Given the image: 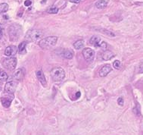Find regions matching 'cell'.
I'll use <instances>...</instances> for the list:
<instances>
[{
  "instance_id": "obj_17",
  "label": "cell",
  "mask_w": 143,
  "mask_h": 135,
  "mask_svg": "<svg viewBox=\"0 0 143 135\" xmlns=\"http://www.w3.org/2000/svg\"><path fill=\"white\" fill-rule=\"evenodd\" d=\"M26 46H27V42H26V41L20 43V45L18 46V48H17L18 52H19L20 54H24V53H25Z\"/></svg>"
},
{
  "instance_id": "obj_14",
  "label": "cell",
  "mask_w": 143,
  "mask_h": 135,
  "mask_svg": "<svg viewBox=\"0 0 143 135\" xmlns=\"http://www.w3.org/2000/svg\"><path fill=\"white\" fill-rule=\"evenodd\" d=\"M64 58L67 59H71L74 56V52L71 50H64L62 52V54Z\"/></svg>"
},
{
  "instance_id": "obj_13",
  "label": "cell",
  "mask_w": 143,
  "mask_h": 135,
  "mask_svg": "<svg viewBox=\"0 0 143 135\" xmlns=\"http://www.w3.org/2000/svg\"><path fill=\"white\" fill-rule=\"evenodd\" d=\"M101 42V39H100L99 37H98V36H93V37L90 39V43H91L93 46H94L99 47Z\"/></svg>"
},
{
  "instance_id": "obj_30",
  "label": "cell",
  "mask_w": 143,
  "mask_h": 135,
  "mask_svg": "<svg viewBox=\"0 0 143 135\" xmlns=\"http://www.w3.org/2000/svg\"><path fill=\"white\" fill-rule=\"evenodd\" d=\"M80 95H81V94H80V92H79V91H78L76 94V98H80Z\"/></svg>"
},
{
  "instance_id": "obj_2",
  "label": "cell",
  "mask_w": 143,
  "mask_h": 135,
  "mask_svg": "<svg viewBox=\"0 0 143 135\" xmlns=\"http://www.w3.org/2000/svg\"><path fill=\"white\" fill-rule=\"evenodd\" d=\"M51 77L54 81H61L65 77V71L61 68H55L51 71Z\"/></svg>"
},
{
  "instance_id": "obj_25",
  "label": "cell",
  "mask_w": 143,
  "mask_h": 135,
  "mask_svg": "<svg viewBox=\"0 0 143 135\" xmlns=\"http://www.w3.org/2000/svg\"><path fill=\"white\" fill-rule=\"evenodd\" d=\"M124 99L122 98V97H120V98H118V103L120 105V106H123L124 105Z\"/></svg>"
},
{
  "instance_id": "obj_20",
  "label": "cell",
  "mask_w": 143,
  "mask_h": 135,
  "mask_svg": "<svg viewBox=\"0 0 143 135\" xmlns=\"http://www.w3.org/2000/svg\"><path fill=\"white\" fill-rule=\"evenodd\" d=\"M7 79H8V75L6 74V72L4 71H0V80L2 81H5Z\"/></svg>"
},
{
  "instance_id": "obj_16",
  "label": "cell",
  "mask_w": 143,
  "mask_h": 135,
  "mask_svg": "<svg viewBox=\"0 0 143 135\" xmlns=\"http://www.w3.org/2000/svg\"><path fill=\"white\" fill-rule=\"evenodd\" d=\"M107 2L105 0H99L96 3H95V6L97 9H105L107 6Z\"/></svg>"
},
{
  "instance_id": "obj_24",
  "label": "cell",
  "mask_w": 143,
  "mask_h": 135,
  "mask_svg": "<svg viewBox=\"0 0 143 135\" xmlns=\"http://www.w3.org/2000/svg\"><path fill=\"white\" fill-rule=\"evenodd\" d=\"M99 47H101L103 50H105L107 49V43L105 42H101L100 46H99Z\"/></svg>"
},
{
  "instance_id": "obj_19",
  "label": "cell",
  "mask_w": 143,
  "mask_h": 135,
  "mask_svg": "<svg viewBox=\"0 0 143 135\" xmlns=\"http://www.w3.org/2000/svg\"><path fill=\"white\" fill-rule=\"evenodd\" d=\"M9 10V5L7 3L0 4V13H5Z\"/></svg>"
},
{
  "instance_id": "obj_28",
  "label": "cell",
  "mask_w": 143,
  "mask_h": 135,
  "mask_svg": "<svg viewBox=\"0 0 143 135\" xmlns=\"http://www.w3.org/2000/svg\"><path fill=\"white\" fill-rule=\"evenodd\" d=\"M70 2H73V3H79L80 2V0H70Z\"/></svg>"
},
{
  "instance_id": "obj_3",
  "label": "cell",
  "mask_w": 143,
  "mask_h": 135,
  "mask_svg": "<svg viewBox=\"0 0 143 135\" xmlns=\"http://www.w3.org/2000/svg\"><path fill=\"white\" fill-rule=\"evenodd\" d=\"M43 36L42 32L40 30H30L26 34V39L29 41H36Z\"/></svg>"
},
{
  "instance_id": "obj_11",
  "label": "cell",
  "mask_w": 143,
  "mask_h": 135,
  "mask_svg": "<svg viewBox=\"0 0 143 135\" xmlns=\"http://www.w3.org/2000/svg\"><path fill=\"white\" fill-rule=\"evenodd\" d=\"M13 76L16 80H22L24 77V71L21 68H19L15 71Z\"/></svg>"
},
{
  "instance_id": "obj_29",
  "label": "cell",
  "mask_w": 143,
  "mask_h": 135,
  "mask_svg": "<svg viewBox=\"0 0 143 135\" xmlns=\"http://www.w3.org/2000/svg\"><path fill=\"white\" fill-rule=\"evenodd\" d=\"M2 27L0 24V39L2 38Z\"/></svg>"
},
{
  "instance_id": "obj_1",
  "label": "cell",
  "mask_w": 143,
  "mask_h": 135,
  "mask_svg": "<svg viewBox=\"0 0 143 135\" xmlns=\"http://www.w3.org/2000/svg\"><path fill=\"white\" fill-rule=\"evenodd\" d=\"M58 40L57 36H49L46 38H44L40 40V46L44 49V50H48L51 47L54 46Z\"/></svg>"
},
{
  "instance_id": "obj_26",
  "label": "cell",
  "mask_w": 143,
  "mask_h": 135,
  "mask_svg": "<svg viewBox=\"0 0 143 135\" xmlns=\"http://www.w3.org/2000/svg\"><path fill=\"white\" fill-rule=\"evenodd\" d=\"M139 68V73H143V61H142V62H140Z\"/></svg>"
},
{
  "instance_id": "obj_27",
  "label": "cell",
  "mask_w": 143,
  "mask_h": 135,
  "mask_svg": "<svg viewBox=\"0 0 143 135\" xmlns=\"http://www.w3.org/2000/svg\"><path fill=\"white\" fill-rule=\"evenodd\" d=\"M31 1L30 0H26L25 2H24V5L27 6V7H29L30 5H31Z\"/></svg>"
},
{
  "instance_id": "obj_12",
  "label": "cell",
  "mask_w": 143,
  "mask_h": 135,
  "mask_svg": "<svg viewBox=\"0 0 143 135\" xmlns=\"http://www.w3.org/2000/svg\"><path fill=\"white\" fill-rule=\"evenodd\" d=\"M114 56V54L109 50H105L102 54V59L105 61H108Z\"/></svg>"
},
{
  "instance_id": "obj_7",
  "label": "cell",
  "mask_w": 143,
  "mask_h": 135,
  "mask_svg": "<svg viewBox=\"0 0 143 135\" xmlns=\"http://www.w3.org/2000/svg\"><path fill=\"white\" fill-rule=\"evenodd\" d=\"M17 88V83L15 81H9L5 86V90L8 93H14Z\"/></svg>"
},
{
  "instance_id": "obj_4",
  "label": "cell",
  "mask_w": 143,
  "mask_h": 135,
  "mask_svg": "<svg viewBox=\"0 0 143 135\" xmlns=\"http://www.w3.org/2000/svg\"><path fill=\"white\" fill-rule=\"evenodd\" d=\"M2 65L9 71H12L17 65V59L15 57H10L2 59Z\"/></svg>"
},
{
  "instance_id": "obj_23",
  "label": "cell",
  "mask_w": 143,
  "mask_h": 135,
  "mask_svg": "<svg viewBox=\"0 0 143 135\" xmlns=\"http://www.w3.org/2000/svg\"><path fill=\"white\" fill-rule=\"evenodd\" d=\"M113 65H114V68H115V69H120V61H118V60H116V61H114V63H113Z\"/></svg>"
},
{
  "instance_id": "obj_10",
  "label": "cell",
  "mask_w": 143,
  "mask_h": 135,
  "mask_svg": "<svg viewBox=\"0 0 143 135\" xmlns=\"http://www.w3.org/2000/svg\"><path fill=\"white\" fill-rule=\"evenodd\" d=\"M36 77H37L38 80L40 81V82L42 84V86H44V87L47 86V81L46 80V77H45V75H44L42 70H39L36 71Z\"/></svg>"
},
{
  "instance_id": "obj_6",
  "label": "cell",
  "mask_w": 143,
  "mask_h": 135,
  "mask_svg": "<svg viewBox=\"0 0 143 135\" xmlns=\"http://www.w3.org/2000/svg\"><path fill=\"white\" fill-rule=\"evenodd\" d=\"M83 55L87 62H92L95 57V52L90 48H86L83 51Z\"/></svg>"
},
{
  "instance_id": "obj_31",
  "label": "cell",
  "mask_w": 143,
  "mask_h": 135,
  "mask_svg": "<svg viewBox=\"0 0 143 135\" xmlns=\"http://www.w3.org/2000/svg\"><path fill=\"white\" fill-rule=\"evenodd\" d=\"M0 90H1V88H0Z\"/></svg>"
},
{
  "instance_id": "obj_15",
  "label": "cell",
  "mask_w": 143,
  "mask_h": 135,
  "mask_svg": "<svg viewBox=\"0 0 143 135\" xmlns=\"http://www.w3.org/2000/svg\"><path fill=\"white\" fill-rule=\"evenodd\" d=\"M11 100H12V99H9V98H7V97H3V98H2L1 102H2V106L4 107L9 108V106H11Z\"/></svg>"
},
{
  "instance_id": "obj_18",
  "label": "cell",
  "mask_w": 143,
  "mask_h": 135,
  "mask_svg": "<svg viewBox=\"0 0 143 135\" xmlns=\"http://www.w3.org/2000/svg\"><path fill=\"white\" fill-rule=\"evenodd\" d=\"M84 46V41L83 40H77L76 42H74V46L76 50H80Z\"/></svg>"
},
{
  "instance_id": "obj_9",
  "label": "cell",
  "mask_w": 143,
  "mask_h": 135,
  "mask_svg": "<svg viewBox=\"0 0 143 135\" xmlns=\"http://www.w3.org/2000/svg\"><path fill=\"white\" fill-rule=\"evenodd\" d=\"M111 70H112V68H111L110 65H104L103 67L101 68V70L99 71V76L101 77H106L111 71Z\"/></svg>"
},
{
  "instance_id": "obj_22",
  "label": "cell",
  "mask_w": 143,
  "mask_h": 135,
  "mask_svg": "<svg viewBox=\"0 0 143 135\" xmlns=\"http://www.w3.org/2000/svg\"><path fill=\"white\" fill-rule=\"evenodd\" d=\"M58 11V9L56 7H51L50 9H48V12L50 14H57Z\"/></svg>"
},
{
  "instance_id": "obj_8",
  "label": "cell",
  "mask_w": 143,
  "mask_h": 135,
  "mask_svg": "<svg viewBox=\"0 0 143 135\" xmlns=\"http://www.w3.org/2000/svg\"><path fill=\"white\" fill-rule=\"evenodd\" d=\"M17 48L15 46H8L5 50V55L9 56V57H13L14 56H15L17 52Z\"/></svg>"
},
{
  "instance_id": "obj_5",
  "label": "cell",
  "mask_w": 143,
  "mask_h": 135,
  "mask_svg": "<svg viewBox=\"0 0 143 135\" xmlns=\"http://www.w3.org/2000/svg\"><path fill=\"white\" fill-rule=\"evenodd\" d=\"M21 34V27L19 26H11L9 27L10 40H17Z\"/></svg>"
},
{
  "instance_id": "obj_21",
  "label": "cell",
  "mask_w": 143,
  "mask_h": 135,
  "mask_svg": "<svg viewBox=\"0 0 143 135\" xmlns=\"http://www.w3.org/2000/svg\"><path fill=\"white\" fill-rule=\"evenodd\" d=\"M100 32L103 33V34H106V35H108V36H115L114 34H113L112 32H110L109 30H105V29H100Z\"/></svg>"
}]
</instances>
